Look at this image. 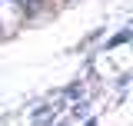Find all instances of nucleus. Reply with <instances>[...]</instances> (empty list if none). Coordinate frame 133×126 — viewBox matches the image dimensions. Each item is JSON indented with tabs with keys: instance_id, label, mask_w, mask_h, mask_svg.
<instances>
[{
	"instance_id": "obj_1",
	"label": "nucleus",
	"mask_w": 133,
	"mask_h": 126,
	"mask_svg": "<svg viewBox=\"0 0 133 126\" xmlns=\"http://www.w3.org/2000/svg\"><path fill=\"white\" fill-rule=\"evenodd\" d=\"M83 126H97V120H87V123H83Z\"/></svg>"
}]
</instances>
